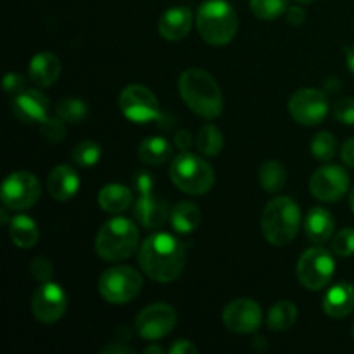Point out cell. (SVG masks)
I'll use <instances>...</instances> for the list:
<instances>
[{
  "mask_svg": "<svg viewBox=\"0 0 354 354\" xmlns=\"http://www.w3.org/2000/svg\"><path fill=\"white\" fill-rule=\"evenodd\" d=\"M185 261L187 251L183 242L165 232L145 239L138 251L142 272L156 282H175L183 273Z\"/></svg>",
  "mask_w": 354,
  "mask_h": 354,
  "instance_id": "cell-1",
  "label": "cell"
},
{
  "mask_svg": "<svg viewBox=\"0 0 354 354\" xmlns=\"http://www.w3.org/2000/svg\"><path fill=\"white\" fill-rule=\"evenodd\" d=\"M178 90L189 109L204 120H214L223 111L220 85L204 69L190 68L183 71L178 80Z\"/></svg>",
  "mask_w": 354,
  "mask_h": 354,
  "instance_id": "cell-2",
  "label": "cell"
},
{
  "mask_svg": "<svg viewBox=\"0 0 354 354\" xmlns=\"http://www.w3.org/2000/svg\"><path fill=\"white\" fill-rule=\"evenodd\" d=\"M301 227V209L290 197H275L261 214V234L272 245L290 244Z\"/></svg>",
  "mask_w": 354,
  "mask_h": 354,
  "instance_id": "cell-3",
  "label": "cell"
},
{
  "mask_svg": "<svg viewBox=\"0 0 354 354\" xmlns=\"http://www.w3.org/2000/svg\"><path fill=\"white\" fill-rule=\"evenodd\" d=\"M137 225L128 218H111L100 227L95 237V251L104 261H123L138 248Z\"/></svg>",
  "mask_w": 354,
  "mask_h": 354,
  "instance_id": "cell-4",
  "label": "cell"
},
{
  "mask_svg": "<svg viewBox=\"0 0 354 354\" xmlns=\"http://www.w3.org/2000/svg\"><path fill=\"white\" fill-rule=\"evenodd\" d=\"M197 30L204 41L227 45L237 33V14L227 0H207L197 10Z\"/></svg>",
  "mask_w": 354,
  "mask_h": 354,
  "instance_id": "cell-5",
  "label": "cell"
},
{
  "mask_svg": "<svg viewBox=\"0 0 354 354\" xmlns=\"http://www.w3.org/2000/svg\"><path fill=\"white\" fill-rule=\"evenodd\" d=\"M169 176L175 187L190 196H204L214 185V171L209 162L190 152H182L173 159Z\"/></svg>",
  "mask_w": 354,
  "mask_h": 354,
  "instance_id": "cell-6",
  "label": "cell"
},
{
  "mask_svg": "<svg viewBox=\"0 0 354 354\" xmlns=\"http://www.w3.org/2000/svg\"><path fill=\"white\" fill-rule=\"evenodd\" d=\"M133 185L140 194L133 204V216L149 230L162 227L169 218V207L162 197L154 194V178L147 171H137L133 176Z\"/></svg>",
  "mask_w": 354,
  "mask_h": 354,
  "instance_id": "cell-7",
  "label": "cell"
},
{
  "mask_svg": "<svg viewBox=\"0 0 354 354\" xmlns=\"http://www.w3.org/2000/svg\"><path fill=\"white\" fill-rule=\"evenodd\" d=\"M144 280L131 266H114L106 270L99 279V292L107 303L124 304L140 294Z\"/></svg>",
  "mask_w": 354,
  "mask_h": 354,
  "instance_id": "cell-8",
  "label": "cell"
},
{
  "mask_svg": "<svg viewBox=\"0 0 354 354\" xmlns=\"http://www.w3.org/2000/svg\"><path fill=\"white\" fill-rule=\"evenodd\" d=\"M335 272V261L324 248H311L299 258L297 279L301 286L310 290H322L332 280Z\"/></svg>",
  "mask_w": 354,
  "mask_h": 354,
  "instance_id": "cell-9",
  "label": "cell"
},
{
  "mask_svg": "<svg viewBox=\"0 0 354 354\" xmlns=\"http://www.w3.org/2000/svg\"><path fill=\"white\" fill-rule=\"evenodd\" d=\"M41 187L37 176L30 171L10 173L2 185L3 206L14 211L30 209L40 199Z\"/></svg>",
  "mask_w": 354,
  "mask_h": 354,
  "instance_id": "cell-10",
  "label": "cell"
},
{
  "mask_svg": "<svg viewBox=\"0 0 354 354\" xmlns=\"http://www.w3.org/2000/svg\"><path fill=\"white\" fill-rule=\"evenodd\" d=\"M118 104L124 118L133 123H149L161 118L158 97L144 85H128L121 90Z\"/></svg>",
  "mask_w": 354,
  "mask_h": 354,
  "instance_id": "cell-11",
  "label": "cell"
},
{
  "mask_svg": "<svg viewBox=\"0 0 354 354\" xmlns=\"http://www.w3.org/2000/svg\"><path fill=\"white\" fill-rule=\"evenodd\" d=\"M289 113L304 127L320 124L328 114V100L322 90L301 88L289 99Z\"/></svg>",
  "mask_w": 354,
  "mask_h": 354,
  "instance_id": "cell-12",
  "label": "cell"
},
{
  "mask_svg": "<svg viewBox=\"0 0 354 354\" xmlns=\"http://www.w3.org/2000/svg\"><path fill=\"white\" fill-rule=\"evenodd\" d=\"M176 325L175 308L156 303L144 308L135 320V330L145 341H159L166 337Z\"/></svg>",
  "mask_w": 354,
  "mask_h": 354,
  "instance_id": "cell-13",
  "label": "cell"
},
{
  "mask_svg": "<svg viewBox=\"0 0 354 354\" xmlns=\"http://www.w3.org/2000/svg\"><path fill=\"white\" fill-rule=\"evenodd\" d=\"M310 190L322 203H337L349 190L348 171L335 165L322 166L311 176Z\"/></svg>",
  "mask_w": 354,
  "mask_h": 354,
  "instance_id": "cell-14",
  "label": "cell"
},
{
  "mask_svg": "<svg viewBox=\"0 0 354 354\" xmlns=\"http://www.w3.org/2000/svg\"><path fill=\"white\" fill-rule=\"evenodd\" d=\"M31 310L41 324H55L68 310V297L62 287L54 282H41L31 297Z\"/></svg>",
  "mask_w": 354,
  "mask_h": 354,
  "instance_id": "cell-15",
  "label": "cell"
},
{
  "mask_svg": "<svg viewBox=\"0 0 354 354\" xmlns=\"http://www.w3.org/2000/svg\"><path fill=\"white\" fill-rule=\"evenodd\" d=\"M263 311L256 301L239 297L223 310V324L234 334H252L261 327Z\"/></svg>",
  "mask_w": 354,
  "mask_h": 354,
  "instance_id": "cell-16",
  "label": "cell"
},
{
  "mask_svg": "<svg viewBox=\"0 0 354 354\" xmlns=\"http://www.w3.org/2000/svg\"><path fill=\"white\" fill-rule=\"evenodd\" d=\"M12 113L23 123H41L48 113V99L38 90H23L21 93L14 95Z\"/></svg>",
  "mask_w": 354,
  "mask_h": 354,
  "instance_id": "cell-17",
  "label": "cell"
},
{
  "mask_svg": "<svg viewBox=\"0 0 354 354\" xmlns=\"http://www.w3.org/2000/svg\"><path fill=\"white\" fill-rule=\"evenodd\" d=\"M192 28V12L185 6L169 7L159 19V33L165 40H182Z\"/></svg>",
  "mask_w": 354,
  "mask_h": 354,
  "instance_id": "cell-18",
  "label": "cell"
},
{
  "mask_svg": "<svg viewBox=\"0 0 354 354\" xmlns=\"http://www.w3.org/2000/svg\"><path fill=\"white\" fill-rule=\"evenodd\" d=\"M47 189L52 199L66 203V201L73 199L75 194L78 192L80 178L75 169L69 168L68 165L55 166L47 178Z\"/></svg>",
  "mask_w": 354,
  "mask_h": 354,
  "instance_id": "cell-19",
  "label": "cell"
},
{
  "mask_svg": "<svg viewBox=\"0 0 354 354\" xmlns=\"http://www.w3.org/2000/svg\"><path fill=\"white\" fill-rule=\"evenodd\" d=\"M324 311L327 317L342 320L354 311V287L351 283H337L324 297Z\"/></svg>",
  "mask_w": 354,
  "mask_h": 354,
  "instance_id": "cell-20",
  "label": "cell"
},
{
  "mask_svg": "<svg viewBox=\"0 0 354 354\" xmlns=\"http://www.w3.org/2000/svg\"><path fill=\"white\" fill-rule=\"evenodd\" d=\"M61 75V61L52 52H38L30 62V80L40 86L54 85Z\"/></svg>",
  "mask_w": 354,
  "mask_h": 354,
  "instance_id": "cell-21",
  "label": "cell"
},
{
  "mask_svg": "<svg viewBox=\"0 0 354 354\" xmlns=\"http://www.w3.org/2000/svg\"><path fill=\"white\" fill-rule=\"evenodd\" d=\"M334 218L324 207H313L304 218V232L313 244H324L332 237Z\"/></svg>",
  "mask_w": 354,
  "mask_h": 354,
  "instance_id": "cell-22",
  "label": "cell"
},
{
  "mask_svg": "<svg viewBox=\"0 0 354 354\" xmlns=\"http://www.w3.org/2000/svg\"><path fill=\"white\" fill-rule=\"evenodd\" d=\"M97 201H99V206L104 211L120 214L131 206V203H133V194H131L130 189H127L124 185H120V183H109V185L100 189Z\"/></svg>",
  "mask_w": 354,
  "mask_h": 354,
  "instance_id": "cell-23",
  "label": "cell"
},
{
  "mask_svg": "<svg viewBox=\"0 0 354 354\" xmlns=\"http://www.w3.org/2000/svg\"><path fill=\"white\" fill-rule=\"evenodd\" d=\"M9 235L14 245L21 249H30L40 239L38 225L26 214H17L9 221Z\"/></svg>",
  "mask_w": 354,
  "mask_h": 354,
  "instance_id": "cell-24",
  "label": "cell"
},
{
  "mask_svg": "<svg viewBox=\"0 0 354 354\" xmlns=\"http://www.w3.org/2000/svg\"><path fill=\"white\" fill-rule=\"evenodd\" d=\"M169 221L171 227L180 234H190L196 232L201 225V211L196 204L189 201H182L169 211Z\"/></svg>",
  "mask_w": 354,
  "mask_h": 354,
  "instance_id": "cell-25",
  "label": "cell"
},
{
  "mask_svg": "<svg viewBox=\"0 0 354 354\" xmlns=\"http://www.w3.org/2000/svg\"><path fill=\"white\" fill-rule=\"evenodd\" d=\"M171 144L162 137H149L138 145V158L145 165H162L171 158Z\"/></svg>",
  "mask_w": 354,
  "mask_h": 354,
  "instance_id": "cell-26",
  "label": "cell"
},
{
  "mask_svg": "<svg viewBox=\"0 0 354 354\" xmlns=\"http://www.w3.org/2000/svg\"><path fill=\"white\" fill-rule=\"evenodd\" d=\"M287 171L282 162L270 159L259 166V185L266 192H280L286 187Z\"/></svg>",
  "mask_w": 354,
  "mask_h": 354,
  "instance_id": "cell-27",
  "label": "cell"
},
{
  "mask_svg": "<svg viewBox=\"0 0 354 354\" xmlns=\"http://www.w3.org/2000/svg\"><path fill=\"white\" fill-rule=\"evenodd\" d=\"M297 320V308L296 304L290 303V301H279L277 304H273L272 310L268 313V324L270 330H289L290 327H294Z\"/></svg>",
  "mask_w": 354,
  "mask_h": 354,
  "instance_id": "cell-28",
  "label": "cell"
},
{
  "mask_svg": "<svg viewBox=\"0 0 354 354\" xmlns=\"http://www.w3.org/2000/svg\"><path fill=\"white\" fill-rule=\"evenodd\" d=\"M196 147L201 154L207 156V158H214L223 149V135L214 124H206L197 133Z\"/></svg>",
  "mask_w": 354,
  "mask_h": 354,
  "instance_id": "cell-29",
  "label": "cell"
},
{
  "mask_svg": "<svg viewBox=\"0 0 354 354\" xmlns=\"http://www.w3.org/2000/svg\"><path fill=\"white\" fill-rule=\"evenodd\" d=\"M55 114L61 118L64 123H82L88 116V107L80 99H64L55 107Z\"/></svg>",
  "mask_w": 354,
  "mask_h": 354,
  "instance_id": "cell-30",
  "label": "cell"
},
{
  "mask_svg": "<svg viewBox=\"0 0 354 354\" xmlns=\"http://www.w3.org/2000/svg\"><path fill=\"white\" fill-rule=\"evenodd\" d=\"M251 10L258 19L272 21L289 9V0H251Z\"/></svg>",
  "mask_w": 354,
  "mask_h": 354,
  "instance_id": "cell-31",
  "label": "cell"
},
{
  "mask_svg": "<svg viewBox=\"0 0 354 354\" xmlns=\"http://www.w3.org/2000/svg\"><path fill=\"white\" fill-rule=\"evenodd\" d=\"M100 145L92 140H83L75 145L71 152V159L75 165L83 166V168H90V166L97 165L100 159Z\"/></svg>",
  "mask_w": 354,
  "mask_h": 354,
  "instance_id": "cell-32",
  "label": "cell"
},
{
  "mask_svg": "<svg viewBox=\"0 0 354 354\" xmlns=\"http://www.w3.org/2000/svg\"><path fill=\"white\" fill-rule=\"evenodd\" d=\"M335 138L334 135L328 133V131H320V133L315 135L313 142H311V152L317 159L320 161H330L335 154Z\"/></svg>",
  "mask_w": 354,
  "mask_h": 354,
  "instance_id": "cell-33",
  "label": "cell"
},
{
  "mask_svg": "<svg viewBox=\"0 0 354 354\" xmlns=\"http://www.w3.org/2000/svg\"><path fill=\"white\" fill-rule=\"evenodd\" d=\"M332 251L339 258H351L354 254V228H342L334 235Z\"/></svg>",
  "mask_w": 354,
  "mask_h": 354,
  "instance_id": "cell-34",
  "label": "cell"
},
{
  "mask_svg": "<svg viewBox=\"0 0 354 354\" xmlns=\"http://www.w3.org/2000/svg\"><path fill=\"white\" fill-rule=\"evenodd\" d=\"M40 133L41 137L47 138L48 142H61L66 137V127L64 121L59 116L55 118H45L40 123Z\"/></svg>",
  "mask_w": 354,
  "mask_h": 354,
  "instance_id": "cell-35",
  "label": "cell"
},
{
  "mask_svg": "<svg viewBox=\"0 0 354 354\" xmlns=\"http://www.w3.org/2000/svg\"><path fill=\"white\" fill-rule=\"evenodd\" d=\"M334 118L342 124H354V99L342 97L334 104Z\"/></svg>",
  "mask_w": 354,
  "mask_h": 354,
  "instance_id": "cell-36",
  "label": "cell"
},
{
  "mask_svg": "<svg viewBox=\"0 0 354 354\" xmlns=\"http://www.w3.org/2000/svg\"><path fill=\"white\" fill-rule=\"evenodd\" d=\"M30 272L33 275V279H37L38 282H48L52 273H54V265L50 263V259L38 256V258H35L31 261Z\"/></svg>",
  "mask_w": 354,
  "mask_h": 354,
  "instance_id": "cell-37",
  "label": "cell"
},
{
  "mask_svg": "<svg viewBox=\"0 0 354 354\" xmlns=\"http://www.w3.org/2000/svg\"><path fill=\"white\" fill-rule=\"evenodd\" d=\"M26 86V82H24L23 76L19 73H7L6 78H3V90L10 95H17L21 93Z\"/></svg>",
  "mask_w": 354,
  "mask_h": 354,
  "instance_id": "cell-38",
  "label": "cell"
},
{
  "mask_svg": "<svg viewBox=\"0 0 354 354\" xmlns=\"http://www.w3.org/2000/svg\"><path fill=\"white\" fill-rule=\"evenodd\" d=\"M168 351L171 354H194L197 353V348L192 342L187 341V339H178V341H175L169 346Z\"/></svg>",
  "mask_w": 354,
  "mask_h": 354,
  "instance_id": "cell-39",
  "label": "cell"
},
{
  "mask_svg": "<svg viewBox=\"0 0 354 354\" xmlns=\"http://www.w3.org/2000/svg\"><path fill=\"white\" fill-rule=\"evenodd\" d=\"M287 21L290 24H294V26H299V24H303L306 21V12L297 6L290 7V9H287Z\"/></svg>",
  "mask_w": 354,
  "mask_h": 354,
  "instance_id": "cell-40",
  "label": "cell"
},
{
  "mask_svg": "<svg viewBox=\"0 0 354 354\" xmlns=\"http://www.w3.org/2000/svg\"><path fill=\"white\" fill-rule=\"evenodd\" d=\"M341 158L346 165L354 168V137L344 142V145L341 149Z\"/></svg>",
  "mask_w": 354,
  "mask_h": 354,
  "instance_id": "cell-41",
  "label": "cell"
},
{
  "mask_svg": "<svg viewBox=\"0 0 354 354\" xmlns=\"http://www.w3.org/2000/svg\"><path fill=\"white\" fill-rule=\"evenodd\" d=\"M175 144H176V147L180 149V151L187 152L190 149V145H192V137H190L189 131L182 130V131H178V133H176Z\"/></svg>",
  "mask_w": 354,
  "mask_h": 354,
  "instance_id": "cell-42",
  "label": "cell"
},
{
  "mask_svg": "<svg viewBox=\"0 0 354 354\" xmlns=\"http://www.w3.org/2000/svg\"><path fill=\"white\" fill-rule=\"evenodd\" d=\"M102 353L104 354H114V353H121V354H124V353H133V349L131 348H128L127 344H111V346H107V348H104L102 349Z\"/></svg>",
  "mask_w": 354,
  "mask_h": 354,
  "instance_id": "cell-43",
  "label": "cell"
},
{
  "mask_svg": "<svg viewBox=\"0 0 354 354\" xmlns=\"http://www.w3.org/2000/svg\"><path fill=\"white\" fill-rule=\"evenodd\" d=\"M346 59H348V68H349V71H351L353 75H354V45L348 50V57H346Z\"/></svg>",
  "mask_w": 354,
  "mask_h": 354,
  "instance_id": "cell-44",
  "label": "cell"
},
{
  "mask_svg": "<svg viewBox=\"0 0 354 354\" xmlns=\"http://www.w3.org/2000/svg\"><path fill=\"white\" fill-rule=\"evenodd\" d=\"M145 353H165V349L159 348V346H149V348H145Z\"/></svg>",
  "mask_w": 354,
  "mask_h": 354,
  "instance_id": "cell-45",
  "label": "cell"
},
{
  "mask_svg": "<svg viewBox=\"0 0 354 354\" xmlns=\"http://www.w3.org/2000/svg\"><path fill=\"white\" fill-rule=\"evenodd\" d=\"M349 203H351V209L354 213V187L351 189V196H349Z\"/></svg>",
  "mask_w": 354,
  "mask_h": 354,
  "instance_id": "cell-46",
  "label": "cell"
},
{
  "mask_svg": "<svg viewBox=\"0 0 354 354\" xmlns=\"http://www.w3.org/2000/svg\"><path fill=\"white\" fill-rule=\"evenodd\" d=\"M296 2H299V3H313L315 0H296Z\"/></svg>",
  "mask_w": 354,
  "mask_h": 354,
  "instance_id": "cell-47",
  "label": "cell"
},
{
  "mask_svg": "<svg viewBox=\"0 0 354 354\" xmlns=\"http://www.w3.org/2000/svg\"><path fill=\"white\" fill-rule=\"evenodd\" d=\"M353 335H354V327H353Z\"/></svg>",
  "mask_w": 354,
  "mask_h": 354,
  "instance_id": "cell-48",
  "label": "cell"
}]
</instances>
